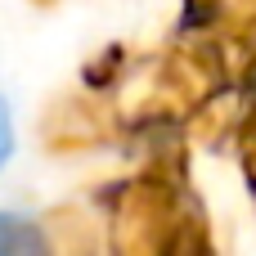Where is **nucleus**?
Returning <instances> with one entry per match:
<instances>
[{"label": "nucleus", "instance_id": "f257e3e1", "mask_svg": "<svg viewBox=\"0 0 256 256\" xmlns=\"http://www.w3.org/2000/svg\"><path fill=\"white\" fill-rule=\"evenodd\" d=\"M0 256H50V243L27 216L0 212Z\"/></svg>", "mask_w": 256, "mask_h": 256}, {"label": "nucleus", "instance_id": "f03ea898", "mask_svg": "<svg viewBox=\"0 0 256 256\" xmlns=\"http://www.w3.org/2000/svg\"><path fill=\"white\" fill-rule=\"evenodd\" d=\"M9 153H14V117H9V104L0 99V166L9 162Z\"/></svg>", "mask_w": 256, "mask_h": 256}]
</instances>
